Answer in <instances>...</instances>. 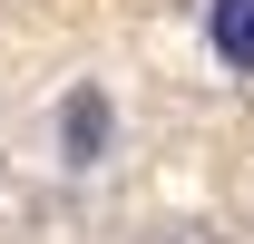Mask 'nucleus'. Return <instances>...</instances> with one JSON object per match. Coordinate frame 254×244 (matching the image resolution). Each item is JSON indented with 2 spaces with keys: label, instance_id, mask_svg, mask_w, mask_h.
<instances>
[{
  "label": "nucleus",
  "instance_id": "2",
  "mask_svg": "<svg viewBox=\"0 0 254 244\" xmlns=\"http://www.w3.org/2000/svg\"><path fill=\"white\" fill-rule=\"evenodd\" d=\"M205 49H215V68L254 78V0H205Z\"/></svg>",
  "mask_w": 254,
  "mask_h": 244
},
{
  "label": "nucleus",
  "instance_id": "1",
  "mask_svg": "<svg viewBox=\"0 0 254 244\" xmlns=\"http://www.w3.org/2000/svg\"><path fill=\"white\" fill-rule=\"evenodd\" d=\"M108 137H118V108H108V88H98V78H78V88L59 98V166H98V156H108Z\"/></svg>",
  "mask_w": 254,
  "mask_h": 244
}]
</instances>
